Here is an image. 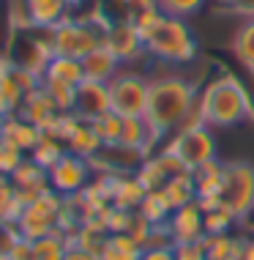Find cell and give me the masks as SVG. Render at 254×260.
Segmentation results:
<instances>
[{"label": "cell", "mask_w": 254, "mask_h": 260, "mask_svg": "<svg viewBox=\"0 0 254 260\" xmlns=\"http://www.w3.org/2000/svg\"><path fill=\"white\" fill-rule=\"evenodd\" d=\"M60 211H63V194H58L55 189H47L39 200H33L30 206H25L22 216H19L17 228L22 238L36 241L41 236H49L58 230L60 224Z\"/></svg>", "instance_id": "ba28073f"}, {"label": "cell", "mask_w": 254, "mask_h": 260, "mask_svg": "<svg viewBox=\"0 0 254 260\" xmlns=\"http://www.w3.org/2000/svg\"><path fill=\"white\" fill-rule=\"evenodd\" d=\"M11 184H14V198L22 203V206H30L33 200H39L49 189V173L27 156L17 167V173L11 175Z\"/></svg>", "instance_id": "4fadbf2b"}, {"label": "cell", "mask_w": 254, "mask_h": 260, "mask_svg": "<svg viewBox=\"0 0 254 260\" xmlns=\"http://www.w3.org/2000/svg\"><path fill=\"white\" fill-rule=\"evenodd\" d=\"M243 241L241 236L222 233V236H205L202 247H205L208 260H241L243 257Z\"/></svg>", "instance_id": "7402d4cb"}, {"label": "cell", "mask_w": 254, "mask_h": 260, "mask_svg": "<svg viewBox=\"0 0 254 260\" xmlns=\"http://www.w3.org/2000/svg\"><path fill=\"white\" fill-rule=\"evenodd\" d=\"M202 222H205V236H222V233H230L238 219H235V214L222 203L219 208L205 211V214H202Z\"/></svg>", "instance_id": "836d02e7"}, {"label": "cell", "mask_w": 254, "mask_h": 260, "mask_svg": "<svg viewBox=\"0 0 254 260\" xmlns=\"http://www.w3.org/2000/svg\"><path fill=\"white\" fill-rule=\"evenodd\" d=\"M123 69V63L110 52L107 44H98L93 52H88L82 58V72L85 80H93V82H110L112 77Z\"/></svg>", "instance_id": "d6986e66"}, {"label": "cell", "mask_w": 254, "mask_h": 260, "mask_svg": "<svg viewBox=\"0 0 254 260\" xmlns=\"http://www.w3.org/2000/svg\"><path fill=\"white\" fill-rule=\"evenodd\" d=\"M164 148L172 151L189 170L205 165V161L219 159L216 156V137H213V132H210V126H194V129L175 132Z\"/></svg>", "instance_id": "9c48e42d"}, {"label": "cell", "mask_w": 254, "mask_h": 260, "mask_svg": "<svg viewBox=\"0 0 254 260\" xmlns=\"http://www.w3.org/2000/svg\"><path fill=\"white\" fill-rule=\"evenodd\" d=\"M3 126H6V115H0V140H3Z\"/></svg>", "instance_id": "db71d44e"}, {"label": "cell", "mask_w": 254, "mask_h": 260, "mask_svg": "<svg viewBox=\"0 0 254 260\" xmlns=\"http://www.w3.org/2000/svg\"><path fill=\"white\" fill-rule=\"evenodd\" d=\"M66 148H68V153H74V156H82V159L93 161L98 153H101L104 143L98 140V135L93 132V126H90L88 121H82V123H80V129H77L74 135L68 137Z\"/></svg>", "instance_id": "603a6c76"}, {"label": "cell", "mask_w": 254, "mask_h": 260, "mask_svg": "<svg viewBox=\"0 0 254 260\" xmlns=\"http://www.w3.org/2000/svg\"><path fill=\"white\" fill-rule=\"evenodd\" d=\"M93 126V132L98 135L104 145H118L121 143V135H123V118L118 115V112H104V115H98L96 121H90Z\"/></svg>", "instance_id": "d6a6232c"}, {"label": "cell", "mask_w": 254, "mask_h": 260, "mask_svg": "<svg viewBox=\"0 0 254 260\" xmlns=\"http://www.w3.org/2000/svg\"><path fill=\"white\" fill-rule=\"evenodd\" d=\"M80 3H85V0H68V6H71V9H74V6H80Z\"/></svg>", "instance_id": "11a10c76"}, {"label": "cell", "mask_w": 254, "mask_h": 260, "mask_svg": "<svg viewBox=\"0 0 254 260\" xmlns=\"http://www.w3.org/2000/svg\"><path fill=\"white\" fill-rule=\"evenodd\" d=\"M41 88L52 96V102L58 104L63 112H71L74 110V96H77V88L74 85H66V82H58V80H49V77H41Z\"/></svg>", "instance_id": "e575fe53"}, {"label": "cell", "mask_w": 254, "mask_h": 260, "mask_svg": "<svg viewBox=\"0 0 254 260\" xmlns=\"http://www.w3.org/2000/svg\"><path fill=\"white\" fill-rule=\"evenodd\" d=\"M22 211H25V206L22 203H19L17 198H11L3 203V206H0V222H9V224H17L19 222V216H22Z\"/></svg>", "instance_id": "7bdbcfd3"}, {"label": "cell", "mask_w": 254, "mask_h": 260, "mask_svg": "<svg viewBox=\"0 0 254 260\" xmlns=\"http://www.w3.org/2000/svg\"><path fill=\"white\" fill-rule=\"evenodd\" d=\"M200 107L205 126L210 129H232L243 123L251 115V99L249 90L238 77L222 74L213 82H208L200 93Z\"/></svg>", "instance_id": "7a4b0ae2"}, {"label": "cell", "mask_w": 254, "mask_h": 260, "mask_svg": "<svg viewBox=\"0 0 254 260\" xmlns=\"http://www.w3.org/2000/svg\"><path fill=\"white\" fill-rule=\"evenodd\" d=\"M139 260H175V247H145Z\"/></svg>", "instance_id": "f6af8a7d"}, {"label": "cell", "mask_w": 254, "mask_h": 260, "mask_svg": "<svg viewBox=\"0 0 254 260\" xmlns=\"http://www.w3.org/2000/svg\"><path fill=\"white\" fill-rule=\"evenodd\" d=\"M216 3H219V6H230V9H232V6L238 3V0H216Z\"/></svg>", "instance_id": "f5cc1de1"}, {"label": "cell", "mask_w": 254, "mask_h": 260, "mask_svg": "<svg viewBox=\"0 0 254 260\" xmlns=\"http://www.w3.org/2000/svg\"><path fill=\"white\" fill-rule=\"evenodd\" d=\"M121 3H123V9H126V14H129V19H131L134 14H139V11L156 9L159 0H121Z\"/></svg>", "instance_id": "bcb514c9"}, {"label": "cell", "mask_w": 254, "mask_h": 260, "mask_svg": "<svg viewBox=\"0 0 254 260\" xmlns=\"http://www.w3.org/2000/svg\"><path fill=\"white\" fill-rule=\"evenodd\" d=\"M110 85L107 82H93V80H82L77 85V96H74V115H80L82 121H96L98 115L110 112Z\"/></svg>", "instance_id": "9a60e30c"}, {"label": "cell", "mask_w": 254, "mask_h": 260, "mask_svg": "<svg viewBox=\"0 0 254 260\" xmlns=\"http://www.w3.org/2000/svg\"><path fill=\"white\" fill-rule=\"evenodd\" d=\"M66 153H68V148H66V143H63V140L52 137V135H44V137L39 140L36 148L30 151V159L36 161V165H41V167H44V170L49 173L63 156H66Z\"/></svg>", "instance_id": "f546056e"}, {"label": "cell", "mask_w": 254, "mask_h": 260, "mask_svg": "<svg viewBox=\"0 0 254 260\" xmlns=\"http://www.w3.org/2000/svg\"><path fill=\"white\" fill-rule=\"evenodd\" d=\"M161 19H164V11H161L159 6H156V9H148V11L134 14V17H131V22H134V27H137V33H139V36H142V41H145V39H148V36H151V33L159 27Z\"/></svg>", "instance_id": "f35d334b"}, {"label": "cell", "mask_w": 254, "mask_h": 260, "mask_svg": "<svg viewBox=\"0 0 254 260\" xmlns=\"http://www.w3.org/2000/svg\"><path fill=\"white\" fill-rule=\"evenodd\" d=\"M167 230L172 236L175 247L178 244H197L205 238V222H202V208L197 203H189V206H180L172 211L167 222Z\"/></svg>", "instance_id": "5bb4252c"}, {"label": "cell", "mask_w": 254, "mask_h": 260, "mask_svg": "<svg viewBox=\"0 0 254 260\" xmlns=\"http://www.w3.org/2000/svg\"><path fill=\"white\" fill-rule=\"evenodd\" d=\"M139 257H142V247L129 233H110L101 255H98V260H139Z\"/></svg>", "instance_id": "d4e9b609"}, {"label": "cell", "mask_w": 254, "mask_h": 260, "mask_svg": "<svg viewBox=\"0 0 254 260\" xmlns=\"http://www.w3.org/2000/svg\"><path fill=\"white\" fill-rule=\"evenodd\" d=\"M208 0H159V9L167 14V17H178V19H186L197 14L205 6Z\"/></svg>", "instance_id": "8d00e7d4"}, {"label": "cell", "mask_w": 254, "mask_h": 260, "mask_svg": "<svg viewBox=\"0 0 254 260\" xmlns=\"http://www.w3.org/2000/svg\"><path fill=\"white\" fill-rule=\"evenodd\" d=\"M107 238H110V230L104 228V224L88 222V224H82L71 238H68V247H80L85 252H90V255H101Z\"/></svg>", "instance_id": "484cf974"}, {"label": "cell", "mask_w": 254, "mask_h": 260, "mask_svg": "<svg viewBox=\"0 0 254 260\" xmlns=\"http://www.w3.org/2000/svg\"><path fill=\"white\" fill-rule=\"evenodd\" d=\"M11 72H14V63H11V58L6 55L3 50H0V88H3V82L11 77Z\"/></svg>", "instance_id": "7dc6e473"}, {"label": "cell", "mask_w": 254, "mask_h": 260, "mask_svg": "<svg viewBox=\"0 0 254 260\" xmlns=\"http://www.w3.org/2000/svg\"><path fill=\"white\" fill-rule=\"evenodd\" d=\"M63 260H98V255H90V252H85L80 247H68V252H66Z\"/></svg>", "instance_id": "681fc988"}, {"label": "cell", "mask_w": 254, "mask_h": 260, "mask_svg": "<svg viewBox=\"0 0 254 260\" xmlns=\"http://www.w3.org/2000/svg\"><path fill=\"white\" fill-rule=\"evenodd\" d=\"M60 107L58 104L52 102V96L47 93L44 88H36V90H30V93H27V99H25V104H22V112H19V115L22 118H27V121L30 123H36L41 132H47L49 126H52L55 121H58V115H60Z\"/></svg>", "instance_id": "e0dca14e"}, {"label": "cell", "mask_w": 254, "mask_h": 260, "mask_svg": "<svg viewBox=\"0 0 254 260\" xmlns=\"http://www.w3.org/2000/svg\"><path fill=\"white\" fill-rule=\"evenodd\" d=\"M232 52H235V58L241 60L246 69L254 72V19H246V22L238 27L235 39H232Z\"/></svg>", "instance_id": "1f68e13d"}, {"label": "cell", "mask_w": 254, "mask_h": 260, "mask_svg": "<svg viewBox=\"0 0 254 260\" xmlns=\"http://www.w3.org/2000/svg\"><path fill=\"white\" fill-rule=\"evenodd\" d=\"M41 137H44V132H41L36 123H30L27 118H22V115H9L6 118L3 140H9L11 145H17L22 153H27V156H30V151L39 145Z\"/></svg>", "instance_id": "ffe728a7"}, {"label": "cell", "mask_w": 254, "mask_h": 260, "mask_svg": "<svg viewBox=\"0 0 254 260\" xmlns=\"http://www.w3.org/2000/svg\"><path fill=\"white\" fill-rule=\"evenodd\" d=\"M25 159H27V153H22L17 145H11L9 140H0V175H9L11 178Z\"/></svg>", "instance_id": "d590c367"}, {"label": "cell", "mask_w": 254, "mask_h": 260, "mask_svg": "<svg viewBox=\"0 0 254 260\" xmlns=\"http://www.w3.org/2000/svg\"><path fill=\"white\" fill-rule=\"evenodd\" d=\"M107 85H110L112 112H118L121 118L145 115L148 96H151V77H145L139 72H131V69H121Z\"/></svg>", "instance_id": "8992f818"}, {"label": "cell", "mask_w": 254, "mask_h": 260, "mask_svg": "<svg viewBox=\"0 0 254 260\" xmlns=\"http://www.w3.org/2000/svg\"><path fill=\"white\" fill-rule=\"evenodd\" d=\"M131 219H134V211H126V208H115V206H112L110 219H107V230H110V233H129Z\"/></svg>", "instance_id": "60d3db41"}, {"label": "cell", "mask_w": 254, "mask_h": 260, "mask_svg": "<svg viewBox=\"0 0 254 260\" xmlns=\"http://www.w3.org/2000/svg\"><path fill=\"white\" fill-rule=\"evenodd\" d=\"M232 11H238L246 19H254V0H238V3L232 6Z\"/></svg>", "instance_id": "c3c4849f"}, {"label": "cell", "mask_w": 254, "mask_h": 260, "mask_svg": "<svg viewBox=\"0 0 254 260\" xmlns=\"http://www.w3.org/2000/svg\"><path fill=\"white\" fill-rule=\"evenodd\" d=\"M44 77L49 80H58V82H66V85H80L85 80V72H82V60L77 58H66V55H55L52 60H49Z\"/></svg>", "instance_id": "4316f807"}, {"label": "cell", "mask_w": 254, "mask_h": 260, "mask_svg": "<svg viewBox=\"0 0 254 260\" xmlns=\"http://www.w3.org/2000/svg\"><path fill=\"white\" fill-rule=\"evenodd\" d=\"M104 44L110 47V52L115 55L121 63H134L142 55H148L145 41L137 33L131 19H121V22L107 25V33H104Z\"/></svg>", "instance_id": "7c38bea8"}, {"label": "cell", "mask_w": 254, "mask_h": 260, "mask_svg": "<svg viewBox=\"0 0 254 260\" xmlns=\"http://www.w3.org/2000/svg\"><path fill=\"white\" fill-rule=\"evenodd\" d=\"M145 50L153 60L159 63H192L197 55V39L192 33V27L186 25V19L178 17H167L159 22V27L145 39Z\"/></svg>", "instance_id": "3957f363"}, {"label": "cell", "mask_w": 254, "mask_h": 260, "mask_svg": "<svg viewBox=\"0 0 254 260\" xmlns=\"http://www.w3.org/2000/svg\"><path fill=\"white\" fill-rule=\"evenodd\" d=\"M0 260H3V255H0Z\"/></svg>", "instance_id": "9f6ffc18"}, {"label": "cell", "mask_w": 254, "mask_h": 260, "mask_svg": "<svg viewBox=\"0 0 254 260\" xmlns=\"http://www.w3.org/2000/svg\"><path fill=\"white\" fill-rule=\"evenodd\" d=\"M153 228H156V224H151L145 219L142 214H139V211H134V219H131V228H129V236L134 238V241L139 244V247L145 249V244H148V238H151V233H153Z\"/></svg>", "instance_id": "ab89813d"}, {"label": "cell", "mask_w": 254, "mask_h": 260, "mask_svg": "<svg viewBox=\"0 0 254 260\" xmlns=\"http://www.w3.org/2000/svg\"><path fill=\"white\" fill-rule=\"evenodd\" d=\"M3 52L9 55L17 69L33 72L36 77H44L49 60L55 58L52 33L44 30V27H33V25L9 30V39H6V50Z\"/></svg>", "instance_id": "277c9868"}, {"label": "cell", "mask_w": 254, "mask_h": 260, "mask_svg": "<svg viewBox=\"0 0 254 260\" xmlns=\"http://www.w3.org/2000/svg\"><path fill=\"white\" fill-rule=\"evenodd\" d=\"M121 145H126V148H134V151H142V153H148V156H151L153 145H156V137H153V132H151V126H148L145 115L123 118Z\"/></svg>", "instance_id": "44dd1931"}, {"label": "cell", "mask_w": 254, "mask_h": 260, "mask_svg": "<svg viewBox=\"0 0 254 260\" xmlns=\"http://www.w3.org/2000/svg\"><path fill=\"white\" fill-rule=\"evenodd\" d=\"M137 211H139V214H142L151 224H167L175 208L169 206L164 189H153V192H148V194H145V200L139 203V208H137Z\"/></svg>", "instance_id": "83f0119b"}, {"label": "cell", "mask_w": 254, "mask_h": 260, "mask_svg": "<svg viewBox=\"0 0 254 260\" xmlns=\"http://www.w3.org/2000/svg\"><path fill=\"white\" fill-rule=\"evenodd\" d=\"M93 165L82 156H74V153H66L58 165L49 170V189H55L58 194L68 198V194H80L85 186L93 181Z\"/></svg>", "instance_id": "30bf717a"}, {"label": "cell", "mask_w": 254, "mask_h": 260, "mask_svg": "<svg viewBox=\"0 0 254 260\" xmlns=\"http://www.w3.org/2000/svg\"><path fill=\"white\" fill-rule=\"evenodd\" d=\"M222 203L241 222L254 211V165L249 161H227L222 181Z\"/></svg>", "instance_id": "52a82bcc"}, {"label": "cell", "mask_w": 254, "mask_h": 260, "mask_svg": "<svg viewBox=\"0 0 254 260\" xmlns=\"http://www.w3.org/2000/svg\"><path fill=\"white\" fill-rule=\"evenodd\" d=\"M52 50L55 55H66V58H77L82 60L88 52H93L98 44H104V33L107 25L98 17H68L60 25H55L52 30Z\"/></svg>", "instance_id": "5b68a950"}, {"label": "cell", "mask_w": 254, "mask_h": 260, "mask_svg": "<svg viewBox=\"0 0 254 260\" xmlns=\"http://www.w3.org/2000/svg\"><path fill=\"white\" fill-rule=\"evenodd\" d=\"M175 260H208L202 241H197V244H178V247H175Z\"/></svg>", "instance_id": "ee69618b"}, {"label": "cell", "mask_w": 254, "mask_h": 260, "mask_svg": "<svg viewBox=\"0 0 254 260\" xmlns=\"http://www.w3.org/2000/svg\"><path fill=\"white\" fill-rule=\"evenodd\" d=\"M14 194V184H11V178L9 175H0V206H3L6 200H9Z\"/></svg>", "instance_id": "f907efd6"}, {"label": "cell", "mask_w": 254, "mask_h": 260, "mask_svg": "<svg viewBox=\"0 0 254 260\" xmlns=\"http://www.w3.org/2000/svg\"><path fill=\"white\" fill-rule=\"evenodd\" d=\"M66 252H68V238L60 230L33 241V255H36V260H63Z\"/></svg>", "instance_id": "4dcf8cb0"}, {"label": "cell", "mask_w": 254, "mask_h": 260, "mask_svg": "<svg viewBox=\"0 0 254 260\" xmlns=\"http://www.w3.org/2000/svg\"><path fill=\"white\" fill-rule=\"evenodd\" d=\"M22 238V233H19L17 224H9V222H0V255H6L14 244Z\"/></svg>", "instance_id": "b9f144b4"}, {"label": "cell", "mask_w": 254, "mask_h": 260, "mask_svg": "<svg viewBox=\"0 0 254 260\" xmlns=\"http://www.w3.org/2000/svg\"><path fill=\"white\" fill-rule=\"evenodd\" d=\"M180 173H189V167L167 148L145 156V161L137 167V178L142 181V186L148 189V192H153V189H164L167 181L175 178V175H180Z\"/></svg>", "instance_id": "8fae6325"}, {"label": "cell", "mask_w": 254, "mask_h": 260, "mask_svg": "<svg viewBox=\"0 0 254 260\" xmlns=\"http://www.w3.org/2000/svg\"><path fill=\"white\" fill-rule=\"evenodd\" d=\"M241 260H254V238H246L243 241V257Z\"/></svg>", "instance_id": "816d5d0a"}, {"label": "cell", "mask_w": 254, "mask_h": 260, "mask_svg": "<svg viewBox=\"0 0 254 260\" xmlns=\"http://www.w3.org/2000/svg\"><path fill=\"white\" fill-rule=\"evenodd\" d=\"M80 123H82V118H80V115H74V112H60L58 121L49 126L44 135H52V137L63 140V143H68V137H71L74 132L80 129Z\"/></svg>", "instance_id": "74e56055"}, {"label": "cell", "mask_w": 254, "mask_h": 260, "mask_svg": "<svg viewBox=\"0 0 254 260\" xmlns=\"http://www.w3.org/2000/svg\"><path fill=\"white\" fill-rule=\"evenodd\" d=\"M104 175H107V189H110L112 206L126 208V211H137L139 203L148 194V189L137 178V173H104Z\"/></svg>", "instance_id": "2e32d148"}, {"label": "cell", "mask_w": 254, "mask_h": 260, "mask_svg": "<svg viewBox=\"0 0 254 260\" xmlns=\"http://www.w3.org/2000/svg\"><path fill=\"white\" fill-rule=\"evenodd\" d=\"M27 17H30L33 27H44V30H52L55 25H60L63 19L71 17V6L68 0H22Z\"/></svg>", "instance_id": "ac0fdd59"}, {"label": "cell", "mask_w": 254, "mask_h": 260, "mask_svg": "<svg viewBox=\"0 0 254 260\" xmlns=\"http://www.w3.org/2000/svg\"><path fill=\"white\" fill-rule=\"evenodd\" d=\"M197 99H200V90L186 77H178V74L151 77V96H148L145 121L151 126L156 143L180 129L183 121L189 118V112L194 110Z\"/></svg>", "instance_id": "6da1fadb"}, {"label": "cell", "mask_w": 254, "mask_h": 260, "mask_svg": "<svg viewBox=\"0 0 254 260\" xmlns=\"http://www.w3.org/2000/svg\"><path fill=\"white\" fill-rule=\"evenodd\" d=\"M164 194H167V200H169V206H172V208H180V206L194 203L197 200V186H194L192 170L175 175V178H169L164 184Z\"/></svg>", "instance_id": "f1b7e54d"}, {"label": "cell", "mask_w": 254, "mask_h": 260, "mask_svg": "<svg viewBox=\"0 0 254 260\" xmlns=\"http://www.w3.org/2000/svg\"><path fill=\"white\" fill-rule=\"evenodd\" d=\"M194 186H197V198L205 194H222V181H224V165L219 159L205 161V165L194 167L192 170Z\"/></svg>", "instance_id": "cb8c5ba5"}]
</instances>
